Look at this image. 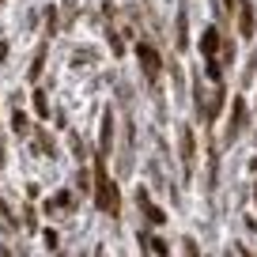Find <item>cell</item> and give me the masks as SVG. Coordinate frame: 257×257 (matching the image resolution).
I'll return each instance as SVG.
<instances>
[{"label":"cell","mask_w":257,"mask_h":257,"mask_svg":"<svg viewBox=\"0 0 257 257\" xmlns=\"http://www.w3.org/2000/svg\"><path fill=\"white\" fill-rule=\"evenodd\" d=\"M95 204L106 212V216H117V208H121V197H117V185H113V178L106 174V167H102V159L95 163Z\"/></svg>","instance_id":"obj_1"},{"label":"cell","mask_w":257,"mask_h":257,"mask_svg":"<svg viewBox=\"0 0 257 257\" xmlns=\"http://www.w3.org/2000/svg\"><path fill=\"white\" fill-rule=\"evenodd\" d=\"M178 144H182V174L189 178L193 167H197V144H193V128L182 125V133H178Z\"/></svg>","instance_id":"obj_2"},{"label":"cell","mask_w":257,"mask_h":257,"mask_svg":"<svg viewBox=\"0 0 257 257\" xmlns=\"http://www.w3.org/2000/svg\"><path fill=\"white\" fill-rule=\"evenodd\" d=\"M137 57H140V68H144V76L155 83V80H159V68H163V64H159V53H155L152 46H144V42H140V46H137Z\"/></svg>","instance_id":"obj_3"},{"label":"cell","mask_w":257,"mask_h":257,"mask_svg":"<svg viewBox=\"0 0 257 257\" xmlns=\"http://www.w3.org/2000/svg\"><path fill=\"white\" fill-rule=\"evenodd\" d=\"M253 27H257L253 4H249V0H238V34L242 38H253Z\"/></svg>","instance_id":"obj_4"},{"label":"cell","mask_w":257,"mask_h":257,"mask_svg":"<svg viewBox=\"0 0 257 257\" xmlns=\"http://www.w3.org/2000/svg\"><path fill=\"white\" fill-rule=\"evenodd\" d=\"M137 201H140V212H144V216H148V223H152V227H163V223H167V216H163V208H155V204H152V197H148L144 189L137 193Z\"/></svg>","instance_id":"obj_5"},{"label":"cell","mask_w":257,"mask_h":257,"mask_svg":"<svg viewBox=\"0 0 257 257\" xmlns=\"http://www.w3.org/2000/svg\"><path fill=\"white\" fill-rule=\"evenodd\" d=\"M110 148H113V110H106L102 113V133H98V152L110 155Z\"/></svg>","instance_id":"obj_6"},{"label":"cell","mask_w":257,"mask_h":257,"mask_svg":"<svg viewBox=\"0 0 257 257\" xmlns=\"http://www.w3.org/2000/svg\"><path fill=\"white\" fill-rule=\"evenodd\" d=\"M219 31L216 27H208V31H204V38H201V53H204V61H216V49H219Z\"/></svg>","instance_id":"obj_7"},{"label":"cell","mask_w":257,"mask_h":257,"mask_svg":"<svg viewBox=\"0 0 257 257\" xmlns=\"http://www.w3.org/2000/svg\"><path fill=\"white\" fill-rule=\"evenodd\" d=\"M242 128H246V98H234V106H231V137H238Z\"/></svg>","instance_id":"obj_8"},{"label":"cell","mask_w":257,"mask_h":257,"mask_svg":"<svg viewBox=\"0 0 257 257\" xmlns=\"http://www.w3.org/2000/svg\"><path fill=\"white\" fill-rule=\"evenodd\" d=\"M140 242L152 249V257H170V246H167V242H159V238H144V234H140Z\"/></svg>","instance_id":"obj_9"},{"label":"cell","mask_w":257,"mask_h":257,"mask_svg":"<svg viewBox=\"0 0 257 257\" xmlns=\"http://www.w3.org/2000/svg\"><path fill=\"white\" fill-rule=\"evenodd\" d=\"M42 64H46V46H42L38 53H34V64H31V72H27L31 80H38V76H42Z\"/></svg>","instance_id":"obj_10"},{"label":"cell","mask_w":257,"mask_h":257,"mask_svg":"<svg viewBox=\"0 0 257 257\" xmlns=\"http://www.w3.org/2000/svg\"><path fill=\"white\" fill-rule=\"evenodd\" d=\"M12 125H16V133H31V121H27V113H23V110L12 113Z\"/></svg>","instance_id":"obj_11"},{"label":"cell","mask_w":257,"mask_h":257,"mask_svg":"<svg viewBox=\"0 0 257 257\" xmlns=\"http://www.w3.org/2000/svg\"><path fill=\"white\" fill-rule=\"evenodd\" d=\"M34 110H38V117H49V98L42 91H34Z\"/></svg>","instance_id":"obj_12"},{"label":"cell","mask_w":257,"mask_h":257,"mask_svg":"<svg viewBox=\"0 0 257 257\" xmlns=\"http://www.w3.org/2000/svg\"><path fill=\"white\" fill-rule=\"evenodd\" d=\"M178 46H185V12H178Z\"/></svg>","instance_id":"obj_13"},{"label":"cell","mask_w":257,"mask_h":257,"mask_svg":"<svg viewBox=\"0 0 257 257\" xmlns=\"http://www.w3.org/2000/svg\"><path fill=\"white\" fill-rule=\"evenodd\" d=\"M182 249H185V257H201V253H197V242H193V238H185V242H182Z\"/></svg>","instance_id":"obj_14"},{"label":"cell","mask_w":257,"mask_h":257,"mask_svg":"<svg viewBox=\"0 0 257 257\" xmlns=\"http://www.w3.org/2000/svg\"><path fill=\"white\" fill-rule=\"evenodd\" d=\"M0 257H12V249H0Z\"/></svg>","instance_id":"obj_15"},{"label":"cell","mask_w":257,"mask_h":257,"mask_svg":"<svg viewBox=\"0 0 257 257\" xmlns=\"http://www.w3.org/2000/svg\"><path fill=\"white\" fill-rule=\"evenodd\" d=\"M223 4H231V0H223Z\"/></svg>","instance_id":"obj_16"}]
</instances>
